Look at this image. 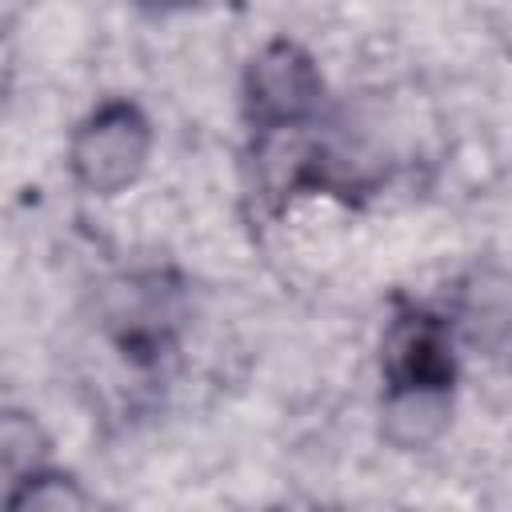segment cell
Segmentation results:
<instances>
[{"label": "cell", "instance_id": "cell-2", "mask_svg": "<svg viewBox=\"0 0 512 512\" xmlns=\"http://www.w3.org/2000/svg\"><path fill=\"white\" fill-rule=\"evenodd\" d=\"M324 100V76L296 40H268L244 68V112L256 132H296Z\"/></svg>", "mask_w": 512, "mask_h": 512}, {"label": "cell", "instance_id": "cell-1", "mask_svg": "<svg viewBox=\"0 0 512 512\" xmlns=\"http://www.w3.org/2000/svg\"><path fill=\"white\" fill-rule=\"evenodd\" d=\"M152 156V124L132 100H104L92 108L68 140V172L92 196H116L132 188Z\"/></svg>", "mask_w": 512, "mask_h": 512}, {"label": "cell", "instance_id": "cell-8", "mask_svg": "<svg viewBox=\"0 0 512 512\" xmlns=\"http://www.w3.org/2000/svg\"><path fill=\"white\" fill-rule=\"evenodd\" d=\"M136 4L148 12H184V8H196L200 0H136Z\"/></svg>", "mask_w": 512, "mask_h": 512}, {"label": "cell", "instance_id": "cell-6", "mask_svg": "<svg viewBox=\"0 0 512 512\" xmlns=\"http://www.w3.org/2000/svg\"><path fill=\"white\" fill-rule=\"evenodd\" d=\"M452 392H384V440L412 452L448 428Z\"/></svg>", "mask_w": 512, "mask_h": 512}, {"label": "cell", "instance_id": "cell-7", "mask_svg": "<svg viewBox=\"0 0 512 512\" xmlns=\"http://www.w3.org/2000/svg\"><path fill=\"white\" fill-rule=\"evenodd\" d=\"M4 504H8V508H48V512H64V508H88L92 496L80 488V480L56 472V468L48 464V468H40L28 484H20Z\"/></svg>", "mask_w": 512, "mask_h": 512}, {"label": "cell", "instance_id": "cell-5", "mask_svg": "<svg viewBox=\"0 0 512 512\" xmlns=\"http://www.w3.org/2000/svg\"><path fill=\"white\" fill-rule=\"evenodd\" d=\"M52 440L44 424L24 408H0V504L28 484L40 468H48Z\"/></svg>", "mask_w": 512, "mask_h": 512}, {"label": "cell", "instance_id": "cell-4", "mask_svg": "<svg viewBox=\"0 0 512 512\" xmlns=\"http://www.w3.org/2000/svg\"><path fill=\"white\" fill-rule=\"evenodd\" d=\"M112 324H116V340H120L124 352L156 356L160 348H168L172 324H176L172 288H164L156 276L140 280V284H128L124 300L112 308Z\"/></svg>", "mask_w": 512, "mask_h": 512}, {"label": "cell", "instance_id": "cell-3", "mask_svg": "<svg viewBox=\"0 0 512 512\" xmlns=\"http://www.w3.org/2000/svg\"><path fill=\"white\" fill-rule=\"evenodd\" d=\"M380 372L388 392H452L456 352L444 316L404 308L380 344Z\"/></svg>", "mask_w": 512, "mask_h": 512}]
</instances>
